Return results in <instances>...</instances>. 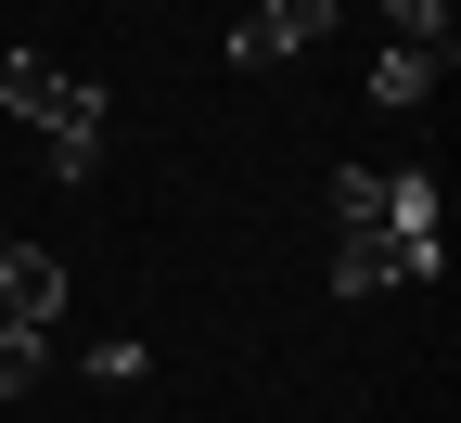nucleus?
Wrapping results in <instances>:
<instances>
[{"label": "nucleus", "mask_w": 461, "mask_h": 423, "mask_svg": "<svg viewBox=\"0 0 461 423\" xmlns=\"http://www.w3.org/2000/svg\"><path fill=\"white\" fill-rule=\"evenodd\" d=\"M0 103L39 129L51 179H90V167H103V90H90L77 65H51V51H0Z\"/></svg>", "instance_id": "1"}, {"label": "nucleus", "mask_w": 461, "mask_h": 423, "mask_svg": "<svg viewBox=\"0 0 461 423\" xmlns=\"http://www.w3.org/2000/svg\"><path fill=\"white\" fill-rule=\"evenodd\" d=\"M411 282H448V257L397 244V231H384V193H372V218H333V295H411Z\"/></svg>", "instance_id": "2"}, {"label": "nucleus", "mask_w": 461, "mask_h": 423, "mask_svg": "<svg viewBox=\"0 0 461 423\" xmlns=\"http://www.w3.org/2000/svg\"><path fill=\"white\" fill-rule=\"evenodd\" d=\"M0 321H65V257H39V244H14V231H0Z\"/></svg>", "instance_id": "3"}, {"label": "nucleus", "mask_w": 461, "mask_h": 423, "mask_svg": "<svg viewBox=\"0 0 461 423\" xmlns=\"http://www.w3.org/2000/svg\"><path fill=\"white\" fill-rule=\"evenodd\" d=\"M448 206H436V167H384V231L397 244H423V257H448V231H436Z\"/></svg>", "instance_id": "4"}, {"label": "nucleus", "mask_w": 461, "mask_h": 423, "mask_svg": "<svg viewBox=\"0 0 461 423\" xmlns=\"http://www.w3.org/2000/svg\"><path fill=\"white\" fill-rule=\"evenodd\" d=\"M384 51H423V65H461V26H448V0H384Z\"/></svg>", "instance_id": "5"}, {"label": "nucleus", "mask_w": 461, "mask_h": 423, "mask_svg": "<svg viewBox=\"0 0 461 423\" xmlns=\"http://www.w3.org/2000/svg\"><path fill=\"white\" fill-rule=\"evenodd\" d=\"M26 385H51V334L39 321H0V398H26Z\"/></svg>", "instance_id": "6"}, {"label": "nucleus", "mask_w": 461, "mask_h": 423, "mask_svg": "<svg viewBox=\"0 0 461 423\" xmlns=\"http://www.w3.org/2000/svg\"><path fill=\"white\" fill-rule=\"evenodd\" d=\"M436 78H448V65H423V51H372V103H384V115H397V103H423Z\"/></svg>", "instance_id": "7"}, {"label": "nucleus", "mask_w": 461, "mask_h": 423, "mask_svg": "<svg viewBox=\"0 0 461 423\" xmlns=\"http://www.w3.org/2000/svg\"><path fill=\"white\" fill-rule=\"evenodd\" d=\"M141 372H154L141 334H103V346H90V385H141Z\"/></svg>", "instance_id": "8"}, {"label": "nucleus", "mask_w": 461, "mask_h": 423, "mask_svg": "<svg viewBox=\"0 0 461 423\" xmlns=\"http://www.w3.org/2000/svg\"><path fill=\"white\" fill-rule=\"evenodd\" d=\"M257 14H282V26H308V39H321V26H333V0H257Z\"/></svg>", "instance_id": "9"}]
</instances>
